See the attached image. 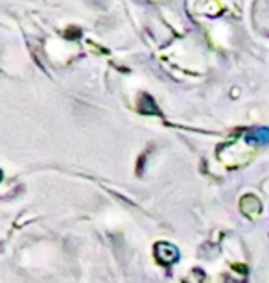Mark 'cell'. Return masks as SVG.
<instances>
[{"instance_id": "obj_3", "label": "cell", "mask_w": 269, "mask_h": 283, "mask_svg": "<svg viewBox=\"0 0 269 283\" xmlns=\"http://www.w3.org/2000/svg\"><path fill=\"white\" fill-rule=\"evenodd\" d=\"M247 141L256 145H269V128H254L247 133Z\"/></svg>"}, {"instance_id": "obj_2", "label": "cell", "mask_w": 269, "mask_h": 283, "mask_svg": "<svg viewBox=\"0 0 269 283\" xmlns=\"http://www.w3.org/2000/svg\"><path fill=\"white\" fill-rule=\"evenodd\" d=\"M155 256L157 259L164 265H171V263L175 261L177 257H179V252H177L175 246H171V244H166V242H159L155 246Z\"/></svg>"}, {"instance_id": "obj_1", "label": "cell", "mask_w": 269, "mask_h": 283, "mask_svg": "<svg viewBox=\"0 0 269 283\" xmlns=\"http://www.w3.org/2000/svg\"><path fill=\"white\" fill-rule=\"evenodd\" d=\"M240 209L245 217L249 219H256L260 215V211H262V204H260V200L253 194H247V196H243L240 200Z\"/></svg>"}, {"instance_id": "obj_4", "label": "cell", "mask_w": 269, "mask_h": 283, "mask_svg": "<svg viewBox=\"0 0 269 283\" xmlns=\"http://www.w3.org/2000/svg\"><path fill=\"white\" fill-rule=\"evenodd\" d=\"M140 111L142 113H159V108L155 105V102H153V98L151 96H148V94H142V100H140Z\"/></svg>"}]
</instances>
